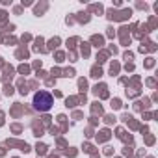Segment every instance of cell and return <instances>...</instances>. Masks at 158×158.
<instances>
[{"instance_id":"1","label":"cell","mask_w":158,"mask_h":158,"mask_svg":"<svg viewBox=\"0 0 158 158\" xmlns=\"http://www.w3.org/2000/svg\"><path fill=\"white\" fill-rule=\"evenodd\" d=\"M32 104H34V108H35L37 112H48V110L52 108V104H54V97H52L48 91H37V93L34 95Z\"/></svg>"}]
</instances>
